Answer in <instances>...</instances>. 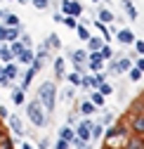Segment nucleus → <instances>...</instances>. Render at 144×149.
<instances>
[{
    "mask_svg": "<svg viewBox=\"0 0 144 149\" xmlns=\"http://www.w3.org/2000/svg\"><path fill=\"white\" fill-rule=\"evenodd\" d=\"M35 100L43 104L45 114L50 116L52 111H55V107H57V83H55V81H45V83H40V88L35 90Z\"/></svg>",
    "mask_w": 144,
    "mask_h": 149,
    "instance_id": "f257e3e1",
    "label": "nucleus"
},
{
    "mask_svg": "<svg viewBox=\"0 0 144 149\" xmlns=\"http://www.w3.org/2000/svg\"><path fill=\"white\" fill-rule=\"evenodd\" d=\"M26 107V116H28V121L35 125V128H47V123H50V116L45 114V109H43V104L38 102V100H31V102H26L24 104Z\"/></svg>",
    "mask_w": 144,
    "mask_h": 149,
    "instance_id": "f03ea898",
    "label": "nucleus"
},
{
    "mask_svg": "<svg viewBox=\"0 0 144 149\" xmlns=\"http://www.w3.org/2000/svg\"><path fill=\"white\" fill-rule=\"evenodd\" d=\"M132 66H135V62L130 57H116L109 62V73H116V76L118 73H128Z\"/></svg>",
    "mask_w": 144,
    "mask_h": 149,
    "instance_id": "7ed1b4c3",
    "label": "nucleus"
},
{
    "mask_svg": "<svg viewBox=\"0 0 144 149\" xmlns=\"http://www.w3.org/2000/svg\"><path fill=\"white\" fill-rule=\"evenodd\" d=\"M59 7H62L64 17H73V19H78V17L83 14V5L78 3V0H62Z\"/></svg>",
    "mask_w": 144,
    "mask_h": 149,
    "instance_id": "20e7f679",
    "label": "nucleus"
},
{
    "mask_svg": "<svg viewBox=\"0 0 144 149\" xmlns=\"http://www.w3.org/2000/svg\"><path fill=\"white\" fill-rule=\"evenodd\" d=\"M130 135L144 137V111L132 114V118H130Z\"/></svg>",
    "mask_w": 144,
    "mask_h": 149,
    "instance_id": "39448f33",
    "label": "nucleus"
},
{
    "mask_svg": "<svg viewBox=\"0 0 144 149\" xmlns=\"http://www.w3.org/2000/svg\"><path fill=\"white\" fill-rule=\"evenodd\" d=\"M87 50H73V47H66V57L73 62V66H78V64H85L87 66Z\"/></svg>",
    "mask_w": 144,
    "mask_h": 149,
    "instance_id": "423d86ee",
    "label": "nucleus"
},
{
    "mask_svg": "<svg viewBox=\"0 0 144 149\" xmlns=\"http://www.w3.org/2000/svg\"><path fill=\"white\" fill-rule=\"evenodd\" d=\"M125 133H128V128H125L123 123H118V125H109V128L104 130V135H102V137H106V142L111 144V142H114L116 137H123Z\"/></svg>",
    "mask_w": 144,
    "mask_h": 149,
    "instance_id": "0eeeda50",
    "label": "nucleus"
},
{
    "mask_svg": "<svg viewBox=\"0 0 144 149\" xmlns=\"http://www.w3.org/2000/svg\"><path fill=\"white\" fill-rule=\"evenodd\" d=\"M90 125H92V121H90V118H83V121L76 125V130H73V133H76V137H78V140L90 142Z\"/></svg>",
    "mask_w": 144,
    "mask_h": 149,
    "instance_id": "6e6552de",
    "label": "nucleus"
},
{
    "mask_svg": "<svg viewBox=\"0 0 144 149\" xmlns=\"http://www.w3.org/2000/svg\"><path fill=\"white\" fill-rule=\"evenodd\" d=\"M7 123H10V130H12V133H14L17 137H26V128L21 125V118L17 116V114H10Z\"/></svg>",
    "mask_w": 144,
    "mask_h": 149,
    "instance_id": "1a4fd4ad",
    "label": "nucleus"
},
{
    "mask_svg": "<svg viewBox=\"0 0 144 149\" xmlns=\"http://www.w3.org/2000/svg\"><path fill=\"white\" fill-rule=\"evenodd\" d=\"M87 69L92 71V73L104 71V59L99 57V52H90V54H87Z\"/></svg>",
    "mask_w": 144,
    "mask_h": 149,
    "instance_id": "9d476101",
    "label": "nucleus"
},
{
    "mask_svg": "<svg viewBox=\"0 0 144 149\" xmlns=\"http://www.w3.org/2000/svg\"><path fill=\"white\" fill-rule=\"evenodd\" d=\"M114 36H116V40L120 43V45H132L137 38H135V31H130V29H120V31H114Z\"/></svg>",
    "mask_w": 144,
    "mask_h": 149,
    "instance_id": "9b49d317",
    "label": "nucleus"
},
{
    "mask_svg": "<svg viewBox=\"0 0 144 149\" xmlns=\"http://www.w3.org/2000/svg\"><path fill=\"white\" fill-rule=\"evenodd\" d=\"M73 109H78V114H83L85 118H90V116H95V114H97V107L90 102V100H83L80 104L76 102V104H73Z\"/></svg>",
    "mask_w": 144,
    "mask_h": 149,
    "instance_id": "f8f14e48",
    "label": "nucleus"
},
{
    "mask_svg": "<svg viewBox=\"0 0 144 149\" xmlns=\"http://www.w3.org/2000/svg\"><path fill=\"white\" fill-rule=\"evenodd\" d=\"M33 59H35V50H33V47H26V50L19 54V57H17V64H21V66H31Z\"/></svg>",
    "mask_w": 144,
    "mask_h": 149,
    "instance_id": "ddd939ff",
    "label": "nucleus"
},
{
    "mask_svg": "<svg viewBox=\"0 0 144 149\" xmlns=\"http://www.w3.org/2000/svg\"><path fill=\"white\" fill-rule=\"evenodd\" d=\"M95 19H97V22H102V24H111V22H116V14H114L109 7H99Z\"/></svg>",
    "mask_w": 144,
    "mask_h": 149,
    "instance_id": "4468645a",
    "label": "nucleus"
},
{
    "mask_svg": "<svg viewBox=\"0 0 144 149\" xmlns=\"http://www.w3.org/2000/svg\"><path fill=\"white\" fill-rule=\"evenodd\" d=\"M3 71H5V76H7L10 81H14V78H19L21 66L17 64V62H10V64H3Z\"/></svg>",
    "mask_w": 144,
    "mask_h": 149,
    "instance_id": "2eb2a0df",
    "label": "nucleus"
},
{
    "mask_svg": "<svg viewBox=\"0 0 144 149\" xmlns=\"http://www.w3.org/2000/svg\"><path fill=\"white\" fill-rule=\"evenodd\" d=\"M3 26H7V29H19L21 26V22H19V17L17 14H12V12H5L3 14V22H0Z\"/></svg>",
    "mask_w": 144,
    "mask_h": 149,
    "instance_id": "dca6fc26",
    "label": "nucleus"
},
{
    "mask_svg": "<svg viewBox=\"0 0 144 149\" xmlns=\"http://www.w3.org/2000/svg\"><path fill=\"white\" fill-rule=\"evenodd\" d=\"M52 69H55V78H64V73H66V62L64 57H55V62H52Z\"/></svg>",
    "mask_w": 144,
    "mask_h": 149,
    "instance_id": "f3484780",
    "label": "nucleus"
},
{
    "mask_svg": "<svg viewBox=\"0 0 144 149\" xmlns=\"http://www.w3.org/2000/svg\"><path fill=\"white\" fill-rule=\"evenodd\" d=\"M142 147H144V137H137V135L125 137V144H123V149H142Z\"/></svg>",
    "mask_w": 144,
    "mask_h": 149,
    "instance_id": "a211bd4d",
    "label": "nucleus"
},
{
    "mask_svg": "<svg viewBox=\"0 0 144 149\" xmlns=\"http://www.w3.org/2000/svg\"><path fill=\"white\" fill-rule=\"evenodd\" d=\"M102 135H104V125L102 123H92V125H90V142L102 140Z\"/></svg>",
    "mask_w": 144,
    "mask_h": 149,
    "instance_id": "6ab92c4d",
    "label": "nucleus"
},
{
    "mask_svg": "<svg viewBox=\"0 0 144 149\" xmlns=\"http://www.w3.org/2000/svg\"><path fill=\"white\" fill-rule=\"evenodd\" d=\"M12 102H14L17 107H24V104H26V92L19 90V88H12Z\"/></svg>",
    "mask_w": 144,
    "mask_h": 149,
    "instance_id": "aec40b11",
    "label": "nucleus"
},
{
    "mask_svg": "<svg viewBox=\"0 0 144 149\" xmlns=\"http://www.w3.org/2000/svg\"><path fill=\"white\" fill-rule=\"evenodd\" d=\"M45 43H47L50 52H55V50H62V40H59V36H57V33H50L47 38H45Z\"/></svg>",
    "mask_w": 144,
    "mask_h": 149,
    "instance_id": "412c9836",
    "label": "nucleus"
},
{
    "mask_svg": "<svg viewBox=\"0 0 144 149\" xmlns=\"http://www.w3.org/2000/svg\"><path fill=\"white\" fill-rule=\"evenodd\" d=\"M104 45V40L99 38V36H90V40H87V52H99Z\"/></svg>",
    "mask_w": 144,
    "mask_h": 149,
    "instance_id": "4be33fe9",
    "label": "nucleus"
},
{
    "mask_svg": "<svg viewBox=\"0 0 144 149\" xmlns=\"http://www.w3.org/2000/svg\"><path fill=\"white\" fill-rule=\"evenodd\" d=\"M21 26L19 29H7V33H5V43L10 45V43H17V40H19V36H21Z\"/></svg>",
    "mask_w": 144,
    "mask_h": 149,
    "instance_id": "5701e85b",
    "label": "nucleus"
},
{
    "mask_svg": "<svg viewBox=\"0 0 144 149\" xmlns=\"http://www.w3.org/2000/svg\"><path fill=\"white\" fill-rule=\"evenodd\" d=\"M120 3H123V7H125V12H128V19H137V7H135V3H132V0H120Z\"/></svg>",
    "mask_w": 144,
    "mask_h": 149,
    "instance_id": "b1692460",
    "label": "nucleus"
},
{
    "mask_svg": "<svg viewBox=\"0 0 144 149\" xmlns=\"http://www.w3.org/2000/svg\"><path fill=\"white\" fill-rule=\"evenodd\" d=\"M33 76H35V71L28 66V69H26V73H24V81H21V88H19V90H24V92H26V90H28V85H31V81H33Z\"/></svg>",
    "mask_w": 144,
    "mask_h": 149,
    "instance_id": "393cba45",
    "label": "nucleus"
},
{
    "mask_svg": "<svg viewBox=\"0 0 144 149\" xmlns=\"http://www.w3.org/2000/svg\"><path fill=\"white\" fill-rule=\"evenodd\" d=\"M35 57L43 59V62H45V59H50V47H47V43H45V40L38 45V52H35Z\"/></svg>",
    "mask_w": 144,
    "mask_h": 149,
    "instance_id": "a878e982",
    "label": "nucleus"
},
{
    "mask_svg": "<svg viewBox=\"0 0 144 149\" xmlns=\"http://www.w3.org/2000/svg\"><path fill=\"white\" fill-rule=\"evenodd\" d=\"M102 83H106V71H99V73H92V90H97Z\"/></svg>",
    "mask_w": 144,
    "mask_h": 149,
    "instance_id": "bb28decb",
    "label": "nucleus"
},
{
    "mask_svg": "<svg viewBox=\"0 0 144 149\" xmlns=\"http://www.w3.org/2000/svg\"><path fill=\"white\" fill-rule=\"evenodd\" d=\"M90 102H92V104H95L97 109H102V107L106 104V97H102L97 90H92V95H90Z\"/></svg>",
    "mask_w": 144,
    "mask_h": 149,
    "instance_id": "cd10ccee",
    "label": "nucleus"
},
{
    "mask_svg": "<svg viewBox=\"0 0 144 149\" xmlns=\"http://www.w3.org/2000/svg\"><path fill=\"white\" fill-rule=\"evenodd\" d=\"M99 57H102L104 62H111V59H114V50H111V45H106V43H104L102 50H99Z\"/></svg>",
    "mask_w": 144,
    "mask_h": 149,
    "instance_id": "c85d7f7f",
    "label": "nucleus"
},
{
    "mask_svg": "<svg viewBox=\"0 0 144 149\" xmlns=\"http://www.w3.org/2000/svg\"><path fill=\"white\" fill-rule=\"evenodd\" d=\"M59 137H62V140H66V142H71V140L76 137V133H73V128H71V125H64V128L59 130Z\"/></svg>",
    "mask_w": 144,
    "mask_h": 149,
    "instance_id": "c756f323",
    "label": "nucleus"
},
{
    "mask_svg": "<svg viewBox=\"0 0 144 149\" xmlns=\"http://www.w3.org/2000/svg\"><path fill=\"white\" fill-rule=\"evenodd\" d=\"M24 50H26V47H24V45H21L19 40H17V43H10V52H12V57H14V62H17V57H19V54H21Z\"/></svg>",
    "mask_w": 144,
    "mask_h": 149,
    "instance_id": "7c9ffc66",
    "label": "nucleus"
},
{
    "mask_svg": "<svg viewBox=\"0 0 144 149\" xmlns=\"http://www.w3.org/2000/svg\"><path fill=\"white\" fill-rule=\"evenodd\" d=\"M76 31H78V38H80V40H85V43L90 40V36H92V33L87 31V26H85V24H78V26H76Z\"/></svg>",
    "mask_w": 144,
    "mask_h": 149,
    "instance_id": "2f4dec72",
    "label": "nucleus"
},
{
    "mask_svg": "<svg viewBox=\"0 0 144 149\" xmlns=\"http://www.w3.org/2000/svg\"><path fill=\"white\" fill-rule=\"evenodd\" d=\"M97 92H99L102 97H109L111 92H114V85H111V83H102V85L97 88Z\"/></svg>",
    "mask_w": 144,
    "mask_h": 149,
    "instance_id": "473e14b6",
    "label": "nucleus"
},
{
    "mask_svg": "<svg viewBox=\"0 0 144 149\" xmlns=\"http://www.w3.org/2000/svg\"><path fill=\"white\" fill-rule=\"evenodd\" d=\"M80 88L83 90H92V76H87V73L80 76Z\"/></svg>",
    "mask_w": 144,
    "mask_h": 149,
    "instance_id": "72a5a7b5",
    "label": "nucleus"
},
{
    "mask_svg": "<svg viewBox=\"0 0 144 149\" xmlns=\"http://www.w3.org/2000/svg\"><path fill=\"white\" fill-rule=\"evenodd\" d=\"M69 83H71V88H80V76H78L76 71L69 73Z\"/></svg>",
    "mask_w": 144,
    "mask_h": 149,
    "instance_id": "f704fd0d",
    "label": "nucleus"
},
{
    "mask_svg": "<svg viewBox=\"0 0 144 149\" xmlns=\"http://www.w3.org/2000/svg\"><path fill=\"white\" fill-rule=\"evenodd\" d=\"M62 24H64V26H69V29H73V31H76V26H78V19H73V17H62Z\"/></svg>",
    "mask_w": 144,
    "mask_h": 149,
    "instance_id": "c9c22d12",
    "label": "nucleus"
},
{
    "mask_svg": "<svg viewBox=\"0 0 144 149\" xmlns=\"http://www.w3.org/2000/svg\"><path fill=\"white\" fill-rule=\"evenodd\" d=\"M31 5H33L35 10H47V7H50V0H31Z\"/></svg>",
    "mask_w": 144,
    "mask_h": 149,
    "instance_id": "e433bc0d",
    "label": "nucleus"
},
{
    "mask_svg": "<svg viewBox=\"0 0 144 149\" xmlns=\"http://www.w3.org/2000/svg\"><path fill=\"white\" fill-rule=\"evenodd\" d=\"M71 144H73L76 149H90V144H92V142H83V140L73 137V140H71Z\"/></svg>",
    "mask_w": 144,
    "mask_h": 149,
    "instance_id": "4c0bfd02",
    "label": "nucleus"
},
{
    "mask_svg": "<svg viewBox=\"0 0 144 149\" xmlns=\"http://www.w3.org/2000/svg\"><path fill=\"white\" fill-rule=\"evenodd\" d=\"M128 76H130V81H132V83H137V81H139V78H142V71H139V69H135V66H132V69H130V71H128Z\"/></svg>",
    "mask_w": 144,
    "mask_h": 149,
    "instance_id": "58836bf2",
    "label": "nucleus"
},
{
    "mask_svg": "<svg viewBox=\"0 0 144 149\" xmlns=\"http://www.w3.org/2000/svg\"><path fill=\"white\" fill-rule=\"evenodd\" d=\"M0 149H14V147H12V140H10L7 135L0 137Z\"/></svg>",
    "mask_w": 144,
    "mask_h": 149,
    "instance_id": "ea45409f",
    "label": "nucleus"
},
{
    "mask_svg": "<svg viewBox=\"0 0 144 149\" xmlns=\"http://www.w3.org/2000/svg\"><path fill=\"white\" fill-rule=\"evenodd\" d=\"M69 147H71V142H66V140L57 137V142H55V149H69Z\"/></svg>",
    "mask_w": 144,
    "mask_h": 149,
    "instance_id": "a19ab883",
    "label": "nucleus"
},
{
    "mask_svg": "<svg viewBox=\"0 0 144 149\" xmlns=\"http://www.w3.org/2000/svg\"><path fill=\"white\" fill-rule=\"evenodd\" d=\"M43 64H45V62H43V59H38V57H35V59H33V64H31V69H33V71H35V73H38V71H40V69H43Z\"/></svg>",
    "mask_w": 144,
    "mask_h": 149,
    "instance_id": "79ce46f5",
    "label": "nucleus"
},
{
    "mask_svg": "<svg viewBox=\"0 0 144 149\" xmlns=\"http://www.w3.org/2000/svg\"><path fill=\"white\" fill-rule=\"evenodd\" d=\"M132 45H135V50H137V54H142V57H144V40H135Z\"/></svg>",
    "mask_w": 144,
    "mask_h": 149,
    "instance_id": "37998d69",
    "label": "nucleus"
},
{
    "mask_svg": "<svg viewBox=\"0 0 144 149\" xmlns=\"http://www.w3.org/2000/svg\"><path fill=\"white\" fill-rule=\"evenodd\" d=\"M76 121H78V109H73V111L69 114V125H73Z\"/></svg>",
    "mask_w": 144,
    "mask_h": 149,
    "instance_id": "c03bdc74",
    "label": "nucleus"
},
{
    "mask_svg": "<svg viewBox=\"0 0 144 149\" xmlns=\"http://www.w3.org/2000/svg\"><path fill=\"white\" fill-rule=\"evenodd\" d=\"M73 95H76L73 88H66V90H64V100H73Z\"/></svg>",
    "mask_w": 144,
    "mask_h": 149,
    "instance_id": "a18cd8bd",
    "label": "nucleus"
},
{
    "mask_svg": "<svg viewBox=\"0 0 144 149\" xmlns=\"http://www.w3.org/2000/svg\"><path fill=\"white\" fill-rule=\"evenodd\" d=\"M0 118H10V111H7L5 104H0Z\"/></svg>",
    "mask_w": 144,
    "mask_h": 149,
    "instance_id": "49530a36",
    "label": "nucleus"
},
{
    "mask_svg": "<svg viewBox=\"0 0 144 149\" xmlns=\"http://www.w3.org/2000/svg\"><path fill=\"white\" fill-rule=\"evenodd\" d=\"M50 147V137H43L40 142H38V149H47Z\"/></svg>",
    "mask_w": 144,
    "mask_h": 149,
    "instance_id": "de8ad7c7",
    "label": "nucleus"
},
{
    "mask_svg": "<svg viewBox=\"0 0 144 149\" xmlns=\"http://www.w3.org/2000/svg\"><path fill=\"white\" fill-rule=\"evenodd\" d=\"M114 121V114H104V118H102V125H109Z\"/></svg>",
    "mask_w": 144,
    "mask_h": 149,
    "instance_id": "09e8293b",
    "label": "nucleus"
},
{
    "mask_svg": "<svg viewBox=\"0 0 144 149\" xmlns=\"http://www.w3.org/2000/svg\"><path fill=\"white\" fill-rule=\"evenodd\" d=\"M135 69H139V71L144 73V57H139V59L135 62Z\"/></svg>",
    "mask_w": 144,
    "mask_h": 149,
    "instance_id": "8fccbe9b",
    "label": "nucleus"
},
{
    "mask_svg": "<svg viewBox=\"0 0 144 149\" xmlns=\"http://www.w3.org/2000/svg\"><path fill=\"white\" fill-rule=\"evenodd\" d=\"M5 33H7V26L0 24V43H5Z\"/></svg>",
    "mask_w": 144,
    "mask_h": 149,
    "instance_id": "3c124183",
    "label": "nucleus"
},
{
    "mask_svg": "<svg viewBox=\"0 0 144 149\" xmlns=\"http://www.w3.org/2000/svg\"><path fill=\"white\" fill-rule=\"evenodd\" d=\"M62 17H64V14H62V12H55V14H52V19H55V22H57V24H62Z\"/></svg>",
    "mask_w": 144,
    "mask_h": 149,
    "instance_id": "603ef678",
    "label": "nucleus"
},
{
    "mask_svg": "<svg viewBox=\"0 0 144 149\" xmlns=\"http://www.w3.org/2000/svg\"><path fill=\"white\" fill-rule=\"evenodd\" d=\"M5 78V71H3V64H0V81Z\"/></svg>",
    "mask_w": 144,
    "mask_h": 149,
    "instance_id": "864d4df0",
    "label": "nucleus"
},
{
    "mask_svg": "<svg viewBox=\"0 0 144 149\" xmlns=\"http://www.w3.org/2000/svg\"><path fill=\"white\" fill-rule=\"evenodd\" d=\"M21 149H33V147H31V144L26 142V144H21Z\"/></svg>",
    "mask_w": 144,
    "mask_h": 149,
    "instance_id": "5fc2aeb1",
    "label": "nucleus"
},
{
    "mask_svg": "<svg viewBox=\"0 0 144 149\" xmlns=\"http://www.w3.org/2000/svg\"><path fill=\"white\" fill-rule=\"evenodd\" d=\"M17 3H21V5H26V3H31V0H17Z\"/></svg>",
    "mask_w": 144,
    "mask_h": 149,
    "instance_id": "6e6d98bb",
    "label": "nucleus"
},
{
    "mask_svg": "<svg viewBox=\"0 0 144 149\" xmlns=\"http://www.w3.org/2000/svg\"><path fill=\"white\" fill-rule=\"evenodd\" d=\"M3 47H5V43H0V57H3Z\"/></svg>",
    "mask_w": 144,
    "mask_h": 149,
    "instance_id": "4d7b16f0",
    "label": "nucleus"
},
{
    "mask_svg": "<svg viewBox=\"0 0 144 149\" xmlns=\"http://www.w3.org/2000/svg\"><path fill=\"white\" fill-rule=\"evenodd\" d=\"M3 14H5V10H0V22H3Z\"/></svg>",
    "mask_w": 144,
    "mask_h": 149,
    "instance_id": "13d9d810",
    "label": "nucleus"
},
{
    "mask_svg": "<svg viewBox=\"0 0 144 149\" xmlns=\"http://www.w3.org/2000/svg\"><path fill=\"white\" fill-rule=\"evenodd\" d=\"M104 149H114V147H109V144H106V147H104Z\"/></svg>",
    "mask_w": 144,
    "mask_h": 149,
    "instance_id": "bf43d9fd",
    "label": "nucleus"
},
{
    "mask_svg": "<svg viewBox=\"0 0 144 149\" xmlns=\"http://www.w3.org/2000/svg\"><path fill=\"white\" fill-rule=\"evenodd\" d=\"M142 104H144V92H142Z\"/></svg>",
    "mask_w": 144,
    "mask_h": 149,
    "instance_id": "052dcab7",
    "label": "nucleus"
},
{
    "mask_svg": "<svg viewBox=\"0 0 144 149\" xmlns=\"http://www.w3.org/2000/svg\"><path fill=\"white\" fill-rule=\"evenodd\" d=\"M92 3H99V0H92Z\"/></svg>",
    "mask_w": 144,
    "mask_h": 149,
    "instance_id": "680f3d73",
    "label": "nucleus"
},
{
    "mask_svg": "<svg viewBox=\"0 0 144 149\" xmlns=\"http://www.w3.org/2000/svg\"><path fill=\"white\" fill-rule=\"evenodd\" d=\"M10 3H12V0H10Z\"/></svg>",
    "mask_w": 144,
    "mask_h": 149,
    "instance_id": "e2e57ef3",
    "label": "nucleus"
},
{
    "mask_svg": "<svg viewBox=\"0 0 144 149\" xmlns=\"http://www.w3.org/2000/svg\"><path fill=\"white\" fill-rule=\"evenodd\" d=\"M142 149H144V147H142Z\"/></svg>",
    "mask_w": 144,
    "mask_h": 149,
    "instance_id": "0e129e2a",
    "label": "nucleus"
}]
</instances>
